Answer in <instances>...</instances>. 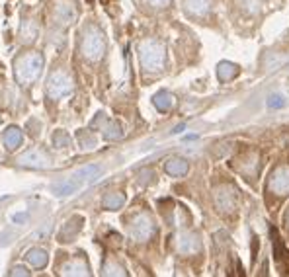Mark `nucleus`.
<instances>
[{"mask_svg": "<svg viewBox=\"0 0 289 277\" xmlns=\"http://www.w3.org/2000/svg\"><path fill=\"white\" fill-rule=\"evenodd\" d=\"M272 246H274V258H276L278 262H282L284 258L289 256V252L286 250V244H284V240L280 238L276 228H272Z\"/></svg>", "mask_w": 289, "mask_h": 277, "instance_id": "f03ea898", "label": "nucleus"}, {"mask_svg": "<svg viewBox=\"0 0 289 277\" xmlns=\"http://www.w3.org/2000/svg\"><path fill=\"white\" fill-rule=\"evenodd\" d=\"M188 166L184 160H172V162L166 166V172H170V174H184Z\"/></svg>", "mask_w": 289, "mask_h": 277, "instance_id": "7ed1b4c3", "label": "nucleus"}, {"mask_svg": "<svg viewBox=\"0 0 289 277\" xmlns=\"http://www.w3.org/2000/svg\"><path fill=\"white\" fill-rule=\"evenodd\" d=\"M288 88H289V82H288Z\"/></svg>", "mask_w": 289, "mask_h": 277, "instance_id": "423d86ee", "label": "nucleus"}, {"mask_svg": "<svg viewBox=\"0 0 289 277\" xmlns=\"http://www.w3.org/2000/svg\"><path fill=\"white\" fill-rule=\"evenodd\" d=\"M268 106L270 108H284V106H286V100L282 98L280 94H274V96H270Z\"/></svg>", "mask_w": 289, "mask_h": 277, "instance_id": "39448f33", "label": "nucleus"}, {"mask_svg": "<svg viewBox=\"0 0 289 277\" xmlns=\"http://www.w3.org/2000/svg\"><path fill=\"white\" fill-rule=\"evenodd\" d=\"M270 188L278 194V196H286L289 192V166H282L272 174Z\"/></svg>", "mask_w": 289, "mask_h": 277, "instance_id": "f257e3e1", "label": "nucleus"}, {"mask_svg": "<svg viewBox=\"0 0 289 277\" xmlns=\"http://www.w3.org/2000/svg\"><path fill=\"white\" fill-rule=\"evenodd\" d=\"M236 72H238V70H236V66H232V64H221V66H219V76L223 80L232 78Z\"/></svg>", "mask_w": 289, "mask_h": 277, "instance_id": "20e7f679", "label": "nucleus"}, {"mask_svg": "<svg viewBox=\"0 0 289 277\" xmlns=\"http://www.w3.org/2000/svg\"><path fill=\"white\" fill-rule=\"evenodd\" d=\"M288 220H289V217H288Z\"/></svg>", "mask_w": 289, "mask_h": 277, "instance_id": "0eeeda50", "label": "nucleus"}]
</instances>
